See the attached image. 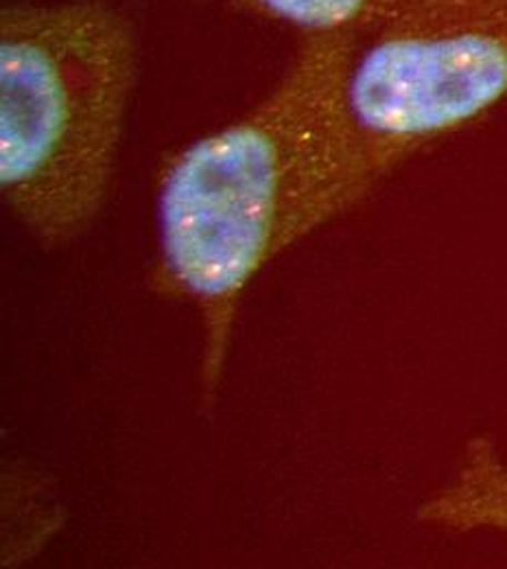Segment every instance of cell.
Instances as JSON below:
<instances>
[{
	"mask_svg": "<svg viewBox=\"0 0 507 569\" xmlns=\"http://www.w3.org/2000/svg\"><path fill=\"white\" fill-rule=\"evenodd\" d=\"M252 13L290 27L302 38H363L412 0H239Z\"/></svg>",
	"mask_w": 507,
	"mask_h": 569,
	"instance_id": "5",
	"label": "cell"
},
{
	"mask_svg": "<svg viewBox=\"0 0 507 569\" xmlns=\"http://www.w3.org/2000/svg\"><path fill=\"white\" fill-rule=\"evenodd\" d=\"M507 99V0H412L359 38L315 178L308 228Z\"/></svg>",
	"mask_w": 507,
	"mask_h": 569,
	"instance_id": "3",
	"label": "cell"
},
{
	"mask_svg": "<svg viewBox=\"0 0 507 569\" xmlns=\"http://www.w3.org/2000/svg\"><path fill=\"white\" fill-rule=\"evenodd\" d=\"M418 519L455 532L507 535V462L490 438L466 445L457 473L418 508Z\"/></svg>",
	"mask_w": 507,
	"mask_h": 569,
	"instance_id": "4",
	"label": "cell"
},
{
	"mask_svg": "<svg viewBox=\"0 0 507 569\" xmlns=\"http://www.w3.org/2000/svg\"><path fill=\"white\" fill-rule=\"evenodd\" d=\"M139 71L132 22L105 0L0 11V191L44 248L101 213Z\"/></svg>",
	"mask_w": 507,
	"mask_h": 569,
	"instance_id": "2",
	"label": "cell"
},
{
	"mask_svg": "<svg viewBox=\"0 0 507 569\" xmlns=\"http://www.w3.org/2000/svg\"><path fill=\"white\" fill-rule=\"evenodd\" d=\"M357 42L355 36L302 38L263 101L182 147L160 173L151 281L200 313L206 401L221 386L247 287L306 237L324 139Z\"/></svg>",
	"mask_w": 507,
	"mask_h": 569,
	"instance_id": "1",
	"label": "cell"
},
{
	"mask_svg": "<svg viewBox=\"0 0 507 569\" xmlns=\"http://www.w3.org/2000/svg\"><path fill=\"white\" fill-rule=\"evenodd\" d=\"M4 566H20L33 559L49 537L60 530V506L47 485L36 476L9 471L4 476Z\"/></svg>",
	"mask_w": 507,
	"mask_h": 569,
	"instance_id": "6",
	"label": "cell"
}]
</instances>
